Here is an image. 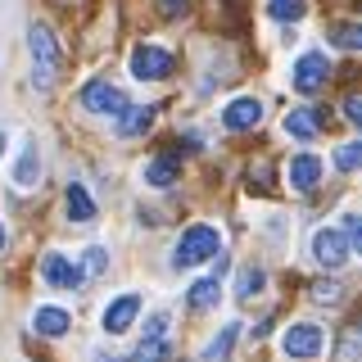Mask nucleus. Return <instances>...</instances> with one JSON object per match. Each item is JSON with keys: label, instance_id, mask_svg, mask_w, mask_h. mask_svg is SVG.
<instances>
[{"label": "nucleus", "instance_id": "1", "mask_svg": "<svg viewBox=\"0 0 362 362\" xmlns=\"http://www.w3.org/2000/svg\"><path fill=\"white\" fill-rule=\"evenodd\" d=\"M222 254V235H218V226H209V222H195V226H186L181 231V240L173 249V267H199V263H209V258H218Z\"/></svg>", "mask_w": 362, "mask_h": 362}, {"label": "nucleus", "instance_id": "2", "mask_svg": "<svg viewBox=\"0 0 362 362\" xmlns=\"http://www.w3.org/2000/svg\"><path fill=\"white\" fill-rule=\"evenodd\" d=\"M28 45H32V86L50 90L54 77H59V41H54V32L45 23H32Z\"/></svg>", "mask_w": 362, "mask_h": 362}, {"label": "nucleus", "instance_id": "3", "mask_svg": "<svg viewBox=\"0 0 362 362\" xmlns=\"http://www.w3.org/2000/svg\"><path fill=\"white\" fill-rule=\"evenodd\" d=\"M127 68H132L136 82H163V77L177 68V59H173V50H168V45L145 41V45H136V50H132Z\"/></svg>", "mask_w": 362, "mask_h": 362}, {"label": "nucleus", "instance_id": "4", "mask_svg": "<svg viewBox=\"0 0 362 362\" xmlns=\"http://www.w3.org/2000/svg\"><path fill=\"white\" fill-rule=\"evenodd\" d=\"M326 82H331V59H326L322 50H303L290 68V86L299 90V95H317Z\"/></svg>", "mask_w": 362, "mask_h": 362}, {"label": "nucleus", "instance_id": "5", "mask_svg": "<svg viewBox=\"0 0 362 362\" xmlns=\"http://www.w3.org/2000/svg\"><path fill=\"white\" fill-rule=\"evenodd\" d=\"M313 258H317L326 272H339L349 258H354V249H349L344 231H335V226H322V231H313Z\"/></svg>", "mask_w": 362, "mask_h": 362}, {"label": "nucleus", "instance_id": "6", "mask_svg": "<svg viewBox=\"0 0 362 362\" xmlns=\"http://www.w3.org/2000/svg\"><path fill=\"white\" fill-rule=\"evenodd\" d=\"M326 349V335H322V326H313V322H294L286 335H281V354L286 358H317Z\"/></svg>", "mask_w": 362, "mask_h": 362}, {"label": "nucleus", "instance_id": "7", "mask_svg": "<svg viewBox=\"0 0 362 362\" xmlns=\"http://www.w3.org/2000/svg\"><path fill=\"white\" fill-rule=\"evenodd\" d=\"M82 109L100 113V118H118V113L127 109V95H122L113 82H86L82 86Z\"/></svg>", "mask_w": 362, "mask_h": 362}, {"label": "nucleus", "instance_id": "8", "mask_svg": "<svg viewBox=\"0 0 362 362\" xmlns=\"http://www.w3.org/2000/svg\"><path fill=\"white\" fill-rule=\"evenodd\" d=\"M41 276H45V286H54V290H82V267L73 263V258H64V254H45L41 258Z\"/></svg>", "mask_w": 362, "mask_h": 362}, {"label": "nucleus", "instance_id": "9", "mask_svg": "<svg viewBox=\"0 0 362 362\" xmlns=\"http://www.w3.org/2000/svg\"><path fill=\"white\" fill-rule=\"evenodd\" d=\"M258 122H263V105H258L254 95H240V100H231V105L222 109V127L226 132H254Z\"/></svg>", "mask_w": 362, "mask_h": 362}, {"label": "nucleus", "instance_id": "10", "mask_svg": "<svg viewBox=\"0 0 362 362\" xmlns=\"http://www.w3.org/2000/svg\"><path fill=\"white\" fill-rule=\"evenodd\" d=\"M136 317H141V294H118V299L105 308V331L109 335H127Z\"/></svg>", "mask_w": 362, "mask_h": 362}, {"label": "nucleus", "instance_id": "11", "mask_svg": "<svg viewBox=\"0 0 362 362\" xmlns=\"http://www.w3.org/2000/svg\"><path fill=\"white\" fill-rule=\"evenodd\" d=\"M317 181H322V158L317 154H294L290 158V190L308 195V190H317Z\"/></svg>", "mask_w": 362, "mask_h": 362}, {"label": "nucleus", "instance_id": "12", "mask_svg": "<svg viewBox=\"0 0 362 362\" xmlns=\"http://www.w3.org/2000/svg\"><path fill=\"white\" fill-rule=\"evenodd\" d=\"M64 209H68V218H73V222H95V199L86 195L82 181H68V190H64Z\"/></svg>", "mask_w": 362, "mask_h": 362}, {"label": "nucleus", "instance_id": "13", "mask_svg": "<svg viewBox=\"0 0 362 362\" xmlns=\"http://www.w3.org/2000/svg\"><path fill=\"white\" fill-rule=\"evenodd\" d=\"M154 127V105H127L118 113V136H141Z\"/></svg>", "mask_w": 362, "mask_h": 362}, {"label": "nucleus", "instance_id": "14", "mask_svg": "<svg viewBox=\"0 0 362 362\" xmlns=\"http://www.w3.org/2000/svg\"><path fill=\"white\" fill-rule=\"evenodd\" d=\"M181 177V163H177V154H158V158H150L145 163V186H173V181Z\"/></svg>", "mask_w": 362, "mask_h": 362}, {"label": "nucleus", "instance_id": "15", "mask_svg": "<svg viewBox=\"0 0 362 362\" xmlns=\"http://www.w3.org/2000/svg\"><path fill=\"white\" fill-rule=\"evenodd\" d=\"M317 132H322V113H313V109H290L286 113V136H294V141H313Z\"/></svg>", "mask_w": 362, "mask_h": 362}, {"label": "nucleus", "instance_id": "16", "mask_svg": "<svg viewBox=\"0 0 362 362\" xmlns=\"http://www.w3.org/2000/svg\"><path fill=\"white\" fill-rule=\"evenodd\" d=\"M68 326H73V317H68L64 308H37V313H32V331H37V335H64L68 331Z\"/></svg>", "mask_w": 362, "mask_h": 362}, {"label": "nucleus", "instance_id": "17", "mask_svg": "<svg viewBox=\"0 0 362 362\" xmlns=\"http://www.w3.org/2000/svg\"><path fill=\"white\" fill-rule=\"evenodd\" d=\"M267 286V272L263 267H254V263H245L240 272H235V299H254L258 290Z\"/></svg>", "mask_w": 362, "mask_h": 362}, {"label": "nucleus", "instance_id": "18", "mask_svg": "<svg viewBox=\"0 0 362 362\" xmlns=\"http://www.w3.org/2000/svg\"><path fill=\"white\" fill-rule=\"evenodd\" d=\"M14 181H18V186H37V181H41V154H37V145H23Z\"/></svg>", "mask_w": 362, "mask_h": 362}, {"label": "nucleus", "instance_id": "19", "mask_svg": "<svg viewBox=\"0 0 362 362\" xmlns=\"http://www.w3.org/2000/svg\"><path fill=\"white\" fill-rule=\"evenodd\" d=\"M235 335H240V322H226L222 331H218V339H213V344L204 349V362H226V358H231Z\"/></svg>", "mask_w": 362, "mask_h": 362}, {"label": "nucleus", "instance_id": "20", "mask_svg": "<svg viewBox=\"0 0 362 362\" xmlns=\"http://www.w3.org/2000/svg\"><path fill=\"white\" fill-rule=\"evenodd\" d=\"M218 294H222V286H218V276H204V281H195V286H190V308L195 313H204V308H213V303H218Z\"/></svg>", "mask_w": 362, "mask_h": 362}, {"label": "nucleus", "instance_id": "21", "mask_svg": "<svg viewBox=\"0 0 362 362\" xmlns=\"http://www.w3.org/2000/svg\"><path fill=\"white\" fill-rule=\"evenodd\" d=\"M267 14L276 23H299L303 18V0H267Z\"/></svg>", "mask_w": 362, "mask_h": 362}, {"label": "nucleus", "instance_id": "22", "mask_svg": "<svg viewBox=\"0 0 362 362\" xmlns=\"http://www.w3.org/2000/svg\"><path fill=\"white\" fill-rule=\"evenodd\" d=\"M105 272H109V249L90 245L82 254V276H105Z\"/></svg>", "mask_w": 362, "mask_h": 362}, {"label": "nucleus", "instance_id": "23", "mask_svg": "<svg viewBox=\"0 0 362 362\" xmlns=\"http://www.w3.org/2000/svg\"><path fill=\"white\" fill-rule=\"evenodd\" d=\"M358 163H362V145L358 141H349V145L335 150V168H339V173H358Z\"/></svg>", "mask_w": 362, "mask_h": 362}, {"label": "nucleus", "instance_id": "24", "mask_svg": "<svg viewBox=\"0 0 362 362\" xmlns=\"http://www.w3.org/2000/svg\"><path fill=\"white\" fill-rule=\"evenodd\" d=\"M331 41L344 45V50H358V45H362V28H354V23H339V28H331Z\"/></svg>", "mask_w": 362, "mask_h": 362}, {"label": "nucleus", "instance_id": "25", "mask_svg": "<svg viewBox=\"0 0 362 362\" xmlns=\"http://www.w3.org/2000/svg\"><path fill=\"white\" fill-rule=\"evenodd\" d=\"M313 299L317 303H339V299H344V290H339L335 281H317V286H313Z\"/></svg>", "mask_w": 362, "mask_h": 362}, {"label": "nucleus", "instance_id": "26", "mask_svg": "<svg viewBox=\"0 0 362 362\" xmlns=\"http://www.w3.org/2000/svg\"><path fill=\"white\" fill-rule=\"evenodd\" d=\"M344 240H349V249L362 245V222L354 218V213H344Z\"/></svg>", "mask_w": 362, "mask_h": 362}, {"label": "nucleus", "instance_id": "27", "mask_svg": "<svg viewBox=\"0 0 362 362\" xmlns=\"http://www.w3.org/2000/svg\"><path fill=\"white\" fill-rule=\"evenodd\" d=\"M344 118H349V122H362V100H358V95L344 100Z\"/></svg>", "mask_w": 362, "mask_h": 362}, {"label": "nucleus", "instance_id": "28", "mask_svg": "<svg viewBox=\"0 0 362 362\" xmlns=\"http://www.w3.org/2000/svg\"><path fill=\"white\" fill-rule=\"evenodd\" d=\"M163 14H168V18H177V14H186V0H163Z\"/></svg>", "mask_w": 362, "mask_h": 362}, {"label": "nucleus", "instance_id": "29", "mask_svg": "<svg viewBox=\"0 0 362 362\" xmlns=\"http://www.w3.org/2000/svg\"><path fill=\"white\" fill-rule=\"evenodd\" d=\"M5 240H9V235H5V226H0V249H5Z\"/></svg>", "mask_w": 362, "mask_h": 362}, {"label": "nucleus", "instance_id": "30", "mask_svg": "<svg viewBox=\"0 0 362 362\" xmlns=\"http://www.w3.org/2000/svg\"><path fill=\"white\" fill-rule=\"evenodd\" d=\"M5 145H9V141H5V132H0V154H5Z\"/></svg>", "mask_w": 362, "mask_h": 362}]
</instances>
